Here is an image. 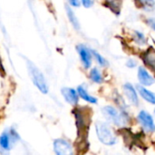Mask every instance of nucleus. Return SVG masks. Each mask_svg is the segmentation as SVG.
Masks as SVG:
<instances>
[{"label":"nucleus","mask_w":155,"mask_h":155,"mask_svg":"<svg viewBox=\"0 0 155 155\" xmlns=\"http://www.w3.org/2000/svg\"><path fill=\"white\" fill-rule=\"evenodd\" d=\"M135 2L146 12H153L155 9V0H135Z\"/></svg>","instance_id":"nucleus-16"},{"label":"nucleus","mask_w":155,"mask_h":155,"mask_svg":"<svg viewBox=\"0 0 155 155\" xmlns=\"http://www.w3.org/2000/svg\"><path fill=\"white\" fill-rule=\"evenodd\" d=\"M123 89H124V93L125 96L130 101V103L132 104L135 105V106H138V104H139V97H138L137 92H136L135 88L134 87V85L129 84V83H126V84H124Z\"/></svg>","instance_id":"nucleus-9"},{"label":"nucleus","mask_w":155,"mask_h":155,"mask_svg":"<svg viewBox=\"0 0 155 155\" xmlns=\"http://www.w3.org/2000/svg\"><path fill=\"white\" fill-rule=\"evenodd\" d=\"M154 112H155V111H154Z\"/></svg>","instance_id":"nucleus-25"},{"label":"nucleus","mask_w":155,"mask_h":155,"mask_svg":"<svg viewBox=\"0 0 155 155\" xmlns=\"http://www.w3.org/2000/svg\"><path fill=\"white\" fill-rule=\"evenodd\" d=\"M65 9H66V14L68 16V19L70 21V23L73 25V26L76 29V30H80V23L74 14V12L72 10V8L69 5H65Z\"/></svg>","instance_id":"nucleus-17"},{"label":"nucleus","mask_w":155,"mask_h":155,"mask_svg":"<svg viewBox=\"0 0 155 155\" xmlns=\"http://www.w3.org/2000/svg\"><path fill=\"white\" fill-rule=\"evenodd\" d=\"M92 54H93L94 57L95 58V60L97 61V63H98L101 66H103V67L108 66V62H107V60H106L102 54H100L98 52H96V51H94V50H92Z\"/></svg>","instance_id":"nucleus-20"},{"label":"nucleus","mask_w":155,"mask_h":155,"mask_svg":"<svg viewBox=\"0 0 155 155\" xmlns=\"http://www.w3.org/2000/svg\"><path fill=\"white\" fill-rule=\"evenodd\" d=\"M81 3L86 8H89V7L93 6V5H94V1L93 0H81Z\"/></svg>","instance_id":"nucleus-22"},{"label":"nucleus","mask_w":155,"mask_h":155,"mask_svg":"<svg viewBox=\"0 0 155 155\" xmlns=\"http://www.w3.org/2000/svg\"><path fill=\"white\" fill-rule=\"evenodd\" d=\"M137 90L138 93L140 94L141 97L145 100L146 102L152 104H155V94L151 92L150 90L146 89L143 85H137Z\"/></svg>","instance_id":"nucleus-13"},{"label":"nucleus","mask_w":155,"mask_h":155,"mask_svg":"<svg viewBox=\"0 0 155 155\" xmlns=\"http://www.w3.org/2000/svg\"><path fill=\"white\" fill-rule=\"evenodd\" d=\"M134 40L139 45H145L147 43L145 35L140 31H134Z\"/></svg>","instance_id":"nucleus-19"},{"label":"nucleus","mask_w":155,"mask_h":155,"mask_svg":"<svg viewBox=\"0 0 155 155\" xmlns=\"http://www.w3.org/2000/svg\"><path fill=\"white\" fill-rule=\"evenodd\" d=\"M74 114L77 127L78 141L87 143L88 130L91 124V110L87 108H78L74 110Z\"/></svg>","instance_id":"nucleus-1"},{"label":"nucleus","mask_w":155,"mask_h":155,"mask_svg":"<svg viewBox=\"0 0 155 155\" xmlns=\"http://www.w3.org/2000/svg\"><path fill=\"white\" fill-rule=\"evenodd\" d=\"M69 3H70L71 5L78 7L80 5V4H81V0H69Z\"/></svg>","instance_id":"nucleus-24"},{"label":"nucleus","mask_w":155,"mask_h":155,"mask_svg":"<svg viewBox=\"0 0 155 155\" xmlns=\"http://www.w3.org/2000/svg\"><path fill=\"white\" fill-rule=\"evenodd\" d=\"M95 131L96 135L102 143L105 145H114L117 143L116 135L106 123L101 121L96 122Z\"/></svg>","instance_id":"nucleus-3"},{"label":"nucleus","mask_w":155,"mask_h":155,"mask_svg":"<svg viewBox=\"0 0 155 155\" xmlns=\"http://www.w3.org/2000/svg\"><path fill=\"white\" fill-rule=\"evenodd\" d=\"M138 80L143 86H150L154 84V78L148 73L144 67H139L138 69Z\"/></svg>","instance_id":"nucleus-12"},{"label":"nucleus","mask_w":155,"mask_h":155,"mask_svg":"<svg viewBox=\"0 0 155 155\" xmlns=\"http://www.w3.org/2000/svg\"><path fill=\"white\" fill-rule=\"evenodd\" d=\"M16 139H18V135L15 131H6L0 135V147L5 151H9L11 149L12 143Z\"/></svg>","instance_id":"nucleus-7"},{"label":"nucleus","mask_w":155,"mask_h":155,"mask_svg":"<svg viewBox=\"0 0 155 155\" xmlns=\"http://www.w3.org/2000/svg\"><path fill=\"white\" fill-rule=\"evenodd\" d=\"M77 51L84 69H89L92 64V57H93L92 50L87 48L84 45H79L77 46Z\"/></svg>","instance_id":"nucleus-8"},{"label":"nucleus","mask_w":155,"mask_h":155,"mask_svg":"<svg viewBox=\"0 0 155 155\" xmlns=\"http://www.w3.org/2000/svg\"><path fill=\"white\" fill-rule=\"evenodd\" d=\"M54 150L57 155H71L74 153L72 144L64 139H57L54 141Z\"/></svg>","instance_id":"nucleus-6"},{"label":"nucleus","mask_w":155,"mask_h":155,"mask_svg":"<svg viewBox=\"0 0 155 155\" xmlns=\"http://www.w3.org/2000/svg\"><path fill=\"white\" fill-rule=\"evenodd\" d=\"M147 25L153 29V30H154L155 31V17H152V18H149V19H147Z\"/></svg>","instance_id":"nucleus-23"},{"label":"nucleus","mask_w":155,"mask_h":155,"mask_svg":"<svg viewBox=\"0 0 155 155\" xmlns=\"http://www.w3.org/2000/svg\"><path fill=\"white\" fill-rule=\"evenodd\" d=\"M27 67H28V71H29V74H30V76L34 84L40 90L41 93L47 94L48 84L44 74L41 73V71L30 61H27Z\"/></svg>","instance_id":"nucleus-4"},{"label":"nucleus","mask_w":155,"mask_h":155,"mask_svg":"<svg viewBox=\"0 0 155 155\" xmlns=\"http://www.w3.org/2000/svg\"><path fill=\"white\" fill-rule=\"evenodd\" d=\"M144 64L155 74V50L153 47L147 49L142 55Z\"/></svg>","instance_id":"nucleus-11"},{"label":"nucleus","mask_w":155,"mask_h":155,"mask_svg":"<svg viewBox=\"0 0 155 155\" xmlns=\"http://www.w3.org/2000/svg\"><path fill=\"white\" fill-rule=\"evenodd\" d=\"M104 5L108 7L114 14L119 15L121 13L122 0H105Z\"/></svg>","instance_id":"nucleus-15"},{"label":"nucleus","mask_w":155,"mask_h":155,"mask_svg":"<svg viewBox=\"0 0 155 155\" xmlns=\"http://www.w3.org/2000/svg\"><path fill=\"white\" fill-rule=\"evenodd\" d=\"M137 120L139 124L142 125L144 131L147 133H154L155 132V124L152 115L147 113L146 111H141L138 114Z\"/></svg>","instance_id":"nucleus-5"},{"label":"nucleus","mask_w":155,"mask_h":155,"mask_svg":"<svg viewBox=\"0 0 155 155\" xmlns=\"http://www.w3.org/2000/svg\"><path fill=\"white\" fill-rule=\"evenodd\" d=\"M137 65V62L134 59H129L126 63V66L128 68H134Z\"/></svg>","instance_id":"nucleus-21"},{"label":"nucleus","mask_w":155,"mask_h":155,"mask_svg":"<svg viewBox=\"0 0 155 155\" xmlns=\"http://www.w3.org/2000/svg\"><path fill=\"white\" fill-rule=\"evenodd\" d=\"M103 115L112 123L113 124L118 127H125L130 124V117L126 112L120 111L112 105H106L102 108Z\"/></svg>","instance_id":"nucleus-2"},{"label":"nucleus","mask_w":155,"mask_h":155,"mask_svg":"<svg viewBox=\"0 0 155 155\" xmlns=\"http://www.w3.org/2000/svg\"><path fill=\"white\" fill-rule=\"evenodd\" d=\"M89 75H90V79L95 84H102L104 82V77H103L100 70L97 67H94L90 71Z\"/></svg>","instance_id":"nucleus-18"},{"label":"nucleus","mask_w":155,"mask_h":155,"mask_svg":"<svg viewBox=\"0 0 155 155\" xmlns=\"http://www.w3.org/2000/svg\"><path fill=\"white\" fill-rule=\"evenodd\" d=\"M77 92H78L79 96L83 100H84L85 102H87L89 104H97V102H98L97 99L95 97H94L93 95H91V94H88V92H87L86 88L84 87V85H79L77 87Z\"/></svg>","instance_id":"nucleus-14"},{"label":"nucleus","mask_w":155,"mask_h":155,"mask_svg":"<svg viewBox=\"0 0 155 155\" xmlns=\"http://www.w3.org/2000/svg\"><path fill=\"white\" fill-rule=\"evenodd\" d=\"M64 100L71 105H76L79 101L78 92L70 87H64L61 90Z\"/></svg>","instance_id":"nucleus-10"}]
</instances>
